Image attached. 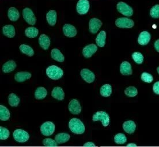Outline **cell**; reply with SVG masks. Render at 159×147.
Returning <instances> with one entry per match:
<instances>
[{"label":"cell","mask_w":159,"mask_h":147,"mask_svg":"<svg viewBox=\"0 0 159 147\" xmlns=\"http://www.w3.org/2000/svg\"><path fill=\"white\" fill-rule=\"evenodd\" d=\"M69 127L71 131L76 135H82L85 131V127L83 122L76 118L70 120Z\"/></svg>","instance_id":"1"},{"label":"cell","mask_w":159,"mask_h":147,"mask_svg":"<svg viewBox=\"0 0 159 147\" xmlns=\"http://www.w3.org/2000/svg\"><path fill=\"white\" fill-rule=\"evenodd\" d=\"M46 75L50 79L57 80L61 79L64 75V71L62 69L56 65H51L46 69Z\"/></svg>","instance_id":"2"},{"label":"cell","mask_w":159,"mask_h":147,"mask_svg":"<svg viewBox=\"0 0 159 147\" xmlns=\"http://www.w3.org/2000/svg\"><path fill=\"white\" fill-rule=\"evenodd\" d=\"M93 121H100L104 127H107L110 123V116L105 111H97L92 117Z\"/></svg>","instance_id":"3"},{"label":"cell","mask_w":159,"mask_h":147,"mask_svg":"<svg viewBox=\"0 0 159 147\" xmlns=\"http://www.w3.org/2000/svg\"><path fill=\"white\" fill-rule=\"evenodd\" d=\"M13 136L14 139L19 143H25L30 139L28 133L22 129L15 130L13 133Z\"/></svg>","instance_id":"4"},{"label":"cell","mask_w":159,"mask_h":147,"mask_svg":"<svg viewBox=\"0 0 159 147\" xmlns=\"http://www.w3.org/2000/svg\"><path fill=\"white\" fill-rule=\"evenodd\" d=\"M118 11L123 15L127 17H130L133 14V10L131 7L128 5L124 2H119L116 5Z\"/></svg>","instance_id":"5"},{"label":"cell","mask_w":159,"mask_h":147,"mask_svg":"<svg viewBox=\"0 0 159 147\" xmlns=\"http://www.w3.org/2000/svg\"><path fill=\"white\" fill-rule=\"evenodd\" d=\"M55 125L50 121H48L43 123L40 126V131L45 136L52 135L55 131Z\"/></svg>","instance_id":"6"},{"label":"cell","mask_w":159,"mask_h":147,"mask_svg":"<svg viewBox=\"0 0 159 147\" xmlns=\"http://www.w3.org/2000/svg\"><path fill=\"white\" fill-rule=\"evenodd\" d=\"M23 16L24 20L30 25H35L36 23V17L31 9L24 8L23 10Z\"/></svg>","instance_id":"7"},{"label":"cell","mask_w":159,"mask_h":147,"mask_svg":"<svg viewBox=\"0 0 159 147\" xmlns=\"http://www.w3.org/2000/svg\"><path fill=\"white\" fill-rule=\"evenodd\" d=\"M116 25L119 28H131L134 26V21L127 17H120L116 20Z\"/></svg>","instance_id":"8"},{"label":"cell","mask_w":159,"mask_h":147,"mask_svg":"<svg viewBox=\"0 0 159 147\" xmlns=\"http://www.w3.org/2000/svg\"><path fill=\"white\" fill-rule=\"evenodd\" d=\"M89 7V2L88 0H79L77 4V12L80 15H85L88 12Z\"/></svg>","instance_id":"9"},{"label":"cell","mask_w":159,"mask_h":147,"mask_svg":"<svg viewBox=\"0 0 159 147\" xmlns=\"http://www.w3.org/2000/svg\"><path fill=\"white\" fill-rule=\"evenodd\" d=\"M80 75L83 79L87 83H92L95 79V74L88 69H82L80 72Z\"/></svg>","instance_id":"10"},{"label":"cell","mask_w":159,"mask_h":147,"mask_svg":"<svg viewBox=\"0 0 159 147\" xmlns=\"http://www.w3.org/2000/svg\"><path fill=\"white\" fill-rule=\"evenodd\" d=\"M68 108L72 114L78 115L81 111V107L79 100L77 99H72L69 103Z\"/></svg>","instance_id":"11"},{"label":"cell","mask_w":159,"mask_h":147,"mask_svg":"<svg viewBox=\"0 0 159 147\" xmlns=\"http://www.w3.org/2000/svg\"><path fill=\"white\" fill-rule=\"evenodd\" d=\"M102 25V22L97 18H92L89 21V30L92 34H96Z\"/></svg>","instance_id":"12"},{"label":"cell","mask_w":159,"mask_h":147,"mask_svg":"<svg viewBox=\"0 0 159 147\" xmlns=\"http://www.w3.org/2000/svg\"><path fill=\"white\" fill-rule=\"evenodd\" d=\"M98 50V47L95 44H90L86 46L83 50V54L85 58L91 57L93 54H95Z\"/></svg>","instance_id":"13"},{"label":"cell","mask_w":159,"mask_h":147,"mask_svg":"<svg viewBox=\"0 0 159 147\" xmlns=\"http://www.w3.org/2000/svg\"><path fill=\"white\" fill-rule=\"evenodd\" d=\"M63 32L64 35L69 38H73L76 36L77 31L75 26L71 24H65L63 27Z\"/></svg>","instance_id":"14"},{"label":"cell","mask_w":159,"mask_h":147,"mask_svg":"<svg viewBox=\"0 0 159 147\" xmlns=\"http://www.w3.org/2000/svg\"><path fill=\"white\" fill-rule=\"evenodd\" d=\"M120 72L123 76L131 75L133 73L131 64L127 61H124L120 65Z\"/></svg>","instance_id":"15"},{"label":"cell","mask_w":159,"mask_h":147,"mask_svg":"<svg viewBox=\"0 0 159 147\" xmlns=\"http://www.w3.org/2000/svg\"><path fill=\"white\" fill-rule=\"evenodd\" d=\"M151 40V35L147 31H143L140 33L138 38V42L140 45L145 46L149 44Z\"/></svg>","instance_id":"16"},{"label":"cell","mask_w":159,"mask_h":147,"mask_svg":"<svg viewBox=\"0 0 159 147\" xmlns=\"http://www.w3.org/2000/svg\"><path fill=\"white\" fill-rule=\"evenodd\" d=\"M123 129L128 134H133L136 129V124L133 121H127L123 124Z\"/></svg>","instance_id":"17"},{"label":"cell","mask_w":159,"mask_h":147,"mask_svg":"<svg viewBox=\"0 0 159 147\" xmlns=\"http://www.w3.org/2000/svg\"><path fill=\"white\" fill-rule=\"evenodd\" d=\"M31 76V74L28 72H17L15 75V79L19 83H22L30 79Z\"/></svg>","instance_id":"18"},{"label":"cell","mask_w":159,"mask_h":147,"mask_svg":"<svg viewBox=\"0 0 159 147\" xmlns=\"http://www.w3.org/2000/svg\"><path fill=\"white\" fill-rule=\"evenodd\" d=\"M17 67L16 63L13 60L8 61L2 65V71L5 73H8L13 71Z\"/></svg>","instance_id":"19"},{"label":"cell","mask_w":159,"mask_h":147,"mask_svg":"<svg viewBox=\"0 0 159 147\" xmlns=\"http://www.w3.org/2000/svg\"><path fill=\"white\" fill-rule=\"evenodd\" d=\"M52 96L58 100H63L65 98V93L62 88L56 87L53 88L52 92Z\"/></svg>","instance_id":"20"},{"label":"cell","mask_w":159,"mask_h":147,"mask_svg":"<svg viewBox=\"0 0 159 147\" xmlns=\"http://www.w3.org/2000/svg\"><path fill=\"white\" fill-rule=\"evenodd\" d=\"M2 32L5 36L9 38H13L16 34L15 28L12 25H6L4 26L2 28Z\"/></svg>","instance_id":"21"},{"label":"cell","mask_w":159,"mask_h":147,"mask_svg":"<svg viewBox=\"0 0 159 147\" xmlns=\"http://www.w3.org/2000/svg\"><path fill=\"white\" fill-rule=\"evenodd\" d=\"M39 43L40 47L43 50H48L50 45V39L46 34L40 35L39 39Z\"/></svg>","instance_id":"22"},{"label":"cell","mask_w":159,"mask_h":147,"mask_svg":"<svg viewBox=\"0 0 159 147\" xmlns=\"http://www.w3.org/2000/svg\"><path fill=\"white\" fill-rule=\"evenodd\" d=\"M51 57L53 60L60 62H63L65 60L64 55L58 48L52 49L51 52Z\"/></svg>","instance_id":"23"},{"label":"cell","mask_w":159,"mask_h":147,"mask_svg":"<svg viewBox=\"0 0 159 147\" xmlns=\"http://www.w3.org/2000/svg\"><path fill=\"white\" fill-rule=\"evenodd\" d=\"M8 16L9 20L12 21H16L19 19L20 14L16 8L11 7L8 10Z\"/></svg>","instance_id":"24"},{"label":"cell","mask_w":159,"mask_h":147,"mask_svg":"<svg viewBox=\"0 0 159 147\" xmlns=\"http://www.w3.org/2000/svg\"><path fill=\"white\" fill-rule=\"evenodd\" d=\"M46 19L48 23L51 26H54L57 22V12L54 10H51L46 15Z\"/></svg>","instance_id":"25"},{"label":"cell","mask_w":159,"mask_h":147,"mask_svg":"<svg viewBox=\"0 0 159 147\" xmlns=\"http://www.w3.org/2000/svg\"><path fill=\"white\" fill-rule=\"evenodd\" d=\"M106 33L104 31H102L99 32L96 38V42L100 48H103L106 44Z\"/></svg>","instance_id":"26"},{"label":"cell","mask_w":159,"mask_h":147,"mask_svg":"<svg viewBox=\"0 0 159 147\" xmlns=\"http://www.w3.org/2000/svg\"><path fill=\"white\" fill-rule=\"evenodd\" d=\"M34 95L36 99H43L48 95V91L45 88L40 87L36 88Z\"/></svg>","instance_id":"27"},{"label":"cell","mask_w":159,"mask_h":147,"mask_svg":"<svg viewBox=\"0 0 159 147\" xmlns=\"http://www.w3.org/2000/svg\"><path fill=\"white\" fill-rule=\"evenodd\" d=\"M11 114L7 108L0 105V119L2 121H8L10 118Z\"/></svg>","instance_id":"28"},{"label":"cell","mask_w":159,"mask_h":147,"mask_svg":"<svg viewBox=\"0 0 159 147\" xmlns=\"http://www.w3.org/2000/svg\"><path fill=\"white\" fill-rule=\"evenodd\" d=\"M70 138V136L65 133H61L55 136V140L58 144H64L68 141Z\"/></svg>","instance_id":"29"},{"label":"cell","mask_w":159,"mask_h":147,"mask_svg":"<svg viewBox=\"0 0 159 147\" xmlns=\"http://www.w3.org/2000/svg\"><path fill=\"white\" fill-rule=\"evenodd\" d=\"M100 95L103 97H106V98L109 97L111 95V85L108 84H104L102 87L100 88Z\"/></svg>","instance_id":"30"},{"label":"cell","mask_w":159,"mask_h":147,"mask_svg":"<svg viewBox=\"0 0 159 147\" xmlns=\"http://www.w3.org/2000/svg\"><path fill=\"white\" fill-rule=\"evenodd\" d=\"M8 102L11 106L17 107L20 103V98L16 94L12 93L8 96Z\"/></svg>","instance_id":"31"},{"label":"cell","mask_w":159,"mask_h":147,"mask_svg":"<svg viewBox=\"0 0 159 147\" xmlns=\"http://www.w3.org/2000/svg\"><path fill=\"white\" fill-rule=\"evenodd\" d=\"M39 31L36 28L30 27L26 28L25 30V34L29 38H35L38 35Z\"/></svg>","instance_id":"32"},{"label":"cell","mask_w":159,"mask_h":147,"mask_svg":"<svg viewBox=\"0 0 159 147\" xmlns=\"http://www.w3.org/2000/svg\"><path fill=\"white\" fill-rule=\"evenodd\" d=\"M19 48L21 53H23L24 54L27 55L29 57H32L34 55V51L33 48L28 45L21 44L20 45Z\"/></svg>","instance_id":"33"},{"label":"cell","mask_w":159,"mask_h":147,"mask_svg":"<svg viewBox=\"0 0 159 147\" xmlns=\"http://www.w3.org/2000/svg\"><path fill=\"white\" fill-rule=\"evenodd\" d=\"M114 141L117 144H124L127 141V137L123 133H118L115 136Z\"/></svg>","instance_id":"34"},{"label":"cell","mask_w":159,"mask_h":147,"mask_svg":"<svg viewBox=\"0 0 159 147\" xmlns=\"http://www.w3.org/2000/svg\"><path fill=\"white\" fill-rule=\"evenodd\" d=\"M125 94L127 96L133 98L137 95L138 91L135 87H129L125 90Z\"/></svg>","instance_id":"35"},{"label":"cell","mask_w":159,"mask_h":147,"mask_svg":"<svg viewBox=\"0 0 159 147\" xmlns=\"http://www.w3.org/2000/svg\"><path fill=\"white\" fill-rule=\"evenodd\" d=\"M132 58L137 64H141L143 62V56L139 52H134L133 53Z\"/></svg>","instance_id":"36"},{"label":"cell","mask_w":159,"mask_h":147,"mask_svg":"<svg viewBox=\"0 0 159 147\" xmlns=\"http://www.w3.org/2000/svg\"><path fill=\"white\" fill-rule=\"evenodd\" d=\"M10 132L7 128L1 126L0 127V139L5 140L8 139L9 137Z\"/></svg>","instance_id":"37"},{"label":"cell","mask_w":159,"mask_h":147,"mask_svg":"<svg viewBox=\"0 0 159 147\" xmlns=\"http://www.w3.org/2000/svg\"><path fill=\"white\" fill-rule=\"evenodd\" d=\"M141 79L143 81L147 83H151L153 80V77L152 75L147 72H143L142 73Z\"/></svg>","instance_id":"38"},{"label":"cell","mask_w":159,"mask_h":147,"mask_svg":"<svg viewBox=\"0 0 159 147\" xmlns=\"http://www.w3.org/2000/svg\"><path fill=\"white\" fill-rule=\"evenodd\" d=\"M150 15L152 18H159V5H156L151 8L150 11Z\"/></svg>","instance_id":"39"},{"label":"cell","mask_w":159,"mask_h":147,"mask_svg":"<svg viewBox=\"0 0 159 147\" xmlns=\"http://www.w3.org/2000/svg\"><path fill=\"white\" fill-rule=\"evenodd\" d=\"M57 143L56 140L52 139H45L43 140V144L46 147H57Z\"/></svg>","instance_id":"40"},{"label":"cell","mask_w":159,"mask_h":147,"mask_svg":"<svg viewBox=\"0 0 159 147\" xmlns=\"http://www.w3.org/2000/svg\"><path fill=\"white\" fill-rule=\"evenodd\" d=\"M153 91L156 94L159 95V81H157L154 84L153 86Z\"/></svg>","instance_id":"41"},{"label":"cell","mask_w":159,"mask_h":147,"mask_svg":"<svg viewBox=\"0 0 159 147\" xmlns=\"http://www.w3.org/2000/svg\"><path fill=\"white\" fill-rule=\"evenodd\" d=\"M95 146V144L92 142H88V143H86L84 144V147H94Z\"/></svg>","instance_id":"42"},{"label":"cell","mask_w":159,"mask_h":147,"mask_svg":"<svg viewBox=\"0 0 159 147\" xmlns=\"http://www.w3.org/2000/svg\"><path fill=\"white\" fill-rule=\"evenodd\" d=\"M154 47L155 48L156 50L159 53V39H157L155 42Z\"/></svg>","instance_id":"43"},{"label":"cell","mask_w":159,"mask_h":147,"mask_svg":"<svg viewBox=\"0 0 159 147\" xmlns=\"http://www.w3.org/2000/svg\"><path fill=\"white\" fill-rule=\"evenodd\" d=\"M127 147H137V145L134 143L128 144L127 145Z\"/></svg>","instance_id":"44"},{"label":"cell","mask_w":159,"mask_h":147,"mask_svg":"<svg viewBox=\"0 0 159 147\" xmlns=\"http://www.w3.org/2000/svg\"><path fill=\"white\" fill-rule=\"evenodd\" d=\"M157 71L158 73L159 74V67H157Z\"/></svg>","instance_id":"45"}]
</instances>
